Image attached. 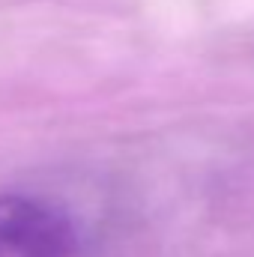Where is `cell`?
<instances>
[{
    "mask_svg": "<svg viewBox=\"0 0 254 257\" xmlns=\"http://www.w3.org/2000/svg\"><path fill=\"white\" fill-rule=\"evenodd\" d=\"M0 257H78V233L45 200L0 194Z\"/></svg>",
    "mask_w": 254,
    "mask_h": 257,
    "instance_id": "6da1fadb",
    "label": "cell"
}]
</instances>
